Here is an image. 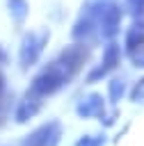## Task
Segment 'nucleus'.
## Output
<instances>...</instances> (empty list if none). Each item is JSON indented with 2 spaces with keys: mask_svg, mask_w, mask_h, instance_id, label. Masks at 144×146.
Listing matches in <instances>:
<instances>
[{
  "mask_svg": "<svg viewBox=\"0 0 144 146\" xmlns=\"http://www.w3.org/2000/svg\"><path fill=\"white\" fill-rule=\"evenodd\" d=\"M133 55V64L135 66H144V48L142 50H135V52H130Z\"/></svg>",
  "mask_w": 144,
  "mask_h": 146,
  "instance_id": "obj_16",
  "label": "nucleus"
},
{
  "mask_svg": "<svg viewBox=\"0 0 144 146\" xmlns=\"http://www.w3.org/2000/svg\"><path fill=\"white\" fill-rule=\"evenodd\" d=\"M85 57H87V50H85V48H80V46H69V48L62 50V55L57 57V62H59V64L73 75V73L82 66Z\"/></svg>",
  "mask_w": 144,
  "mask_h": 146,
  "instance_id": "obj_4",
  "label": "nucleus"
},
{
  "mask_svg": "<svg viewBox=\"0 0 144 146\" xmlns=\"http://www.w3.org/2000/svg\"><path fill=\"white\" fill-rule=\"evenodd\" d=\"M94 23H98L89 11H85L82 9V14H80V18L75 21V25L71 27V36L73 39H85V36H89L91 32H94Z\"/></svg>",
  "mask_w": 144,
  "mask_h": 146,
  "instance_id": "obj_6",
  "label": "nucleus"
},
{
  "mask_svg": "<svg viewBox=\"0 0 144 146\" xmlns=\"http://www.w3.org/2000/svg\"><path fill=\"white\" fill-rule=\"evenodd\" d=\"M144 98V78L133 87V91H130V100H142Z\"/></svg>",
  "mask_w": 144,
  "mask_h": 146,
  "instance_id": "obj_14",
  "label": "nucleus"
},
{
  "mask_svg": "<svg viewBox=\"0 0 144 146\" xmlns=\"http://www.w3.org/2000/svg\"><path fill=\"white\" fill-rule=\"evenodd\" d=\"M53 128H55V123H48V125H43L41 130L32 132V135L25 139V144H23V146H46L48 135H50V130H53Z\"/></svg>",
  "mask_w": 144,
  "mask_h": 146,
  "instance_id": "obj_10",
  "label": "nucleus"
},
{
  "mask_svg": "<svg viewBox=\"0 0 144 146\" xmlns=\"http://www.w3.org/2000/svg\"><path fill=\"white\" fill-rule=\"evenodd\" d=\"M98 23H101V34H103L105 39H112V36L119 32L121 9L117 7V2H114V0H110V2H107V7L103 9V14H101Z\"/></svg>",
  "mask_w": 144,
  "mask_h": 146,
  "instance_id": "obj_3",
  "label": "nucleus"
},
{
  "mask_svg": "<svg viewBox=\"0 0 144 146\" xmlns=\"http://www.w3.org/2000/svg\"><path fill=\"white\" fill-rule=\"evenodd\" d=\"M103 144V137H82L80 141H78V146H101Z\"/></svg>",
  "mask_w": 144,
  "mask_h": 146,
  "instance_id": "obj_15",
  "label": "nucleus"
},
{
  "mask_svg": "<svg viewBox=\"0 0 144 146\" xmlns=\"http://www.w3.org/2000/svg\"><path fill=\"white\" fill-rule=\"evenodd\" d=\"M7 9H9V14H11L14 21H25L27 18V11H30L27 0H9L7 2Z\"/></svg>",
  "mask_w": 144,
  "mask_h": 146,
  "instance_id": "obj_11",
  "label": "nucleus"
},
{
  "mask_svg": "<svg viewBox=\"0 0 144 146\" xmlns=\"http://www.w3.org/2000/svg\"><path fill=\"white\" fill-rule=\"evenodd\" d=\"M126 7L130 11V16H142L144 14V0H126Z\"/></svg>",
  "mask_w": 144,
  "mask_h": 146,
  "instance_id": "obj_13",
  "label": "nucleus"
},
{
  "mask_svg": "<svg viewBox=\"0 0 144 146\" xmlns=\"http://www.w3.org/2000/svg\"><path fill=\"white\" fill-rule=\"evenodd\" d=\"M41 36H43V39H39L34 32H27L25 39L21 41V66H23V68H30V66L39 59V55H41V50H43V43H46V36H48V30H43Z\"/></svg>",
  "mask_w": 144,
  "mask_h": 146,
  "instance_id": "obj_2",
  "label": "nucleus"
},
{
  "mask_svg": "<svg viewBox=\"0 0 144 146\" xmlns=\"http://www.w3.org/2000/svg\"><path fill=\"white\" fill-rule=\"evenodd\" d=\"M142 46H144V27H142V23H135L128 30V34H126V50L128 52H135Z\"/></svg>",
  "mask_w": 144,
  "mask_h": 146,
  "instance_id": "obj_9",
  "label": "nucleus"
},
{
  "mask_svg": "<svg viewBox=\"0 0 144 146\" xmlns=\"http://www.w3.org/2000/svg\"><path fill=\"white\" fill-rule=\"evenodd\" d=\"M2 89H5V80H2V75H0V94H2Z\"/></svg>",
  "mask_w": 144,
  "mask_h": 146,
  "instance_id": "obj_17",
  "label": "nucleus"
},
{
  "mask_svg": "<svg viewBox=\"0 0 144 146\" xmlns=\"http://www.w3.org/2000/svg\"><path fill=\"white\" fill-rule=\"evenodd\" d=\"M69 78H71V73L55 59V62H50V64L41 71V75H37V78L32 80L27 94L34 96V98H39V96H50L53 91H57L59 87H64V84L69 82Z\"/></svg>",
  "mask_w": 144,
  "mask_h": 146,
  "instance_id": "obj_1",
  "label": "nucleus"
},
{
  "mask_svg": "<svg viewBox=\"0 0 144 146\" xmlns=\"http://www.w3.org/2000/svg\"><path fill=\"white\" fill-rule=\"evenodd\" d=\"M123 89H126V84H123L121 80H112V82H110V98H112V103H117V100L123 96Z\"/></svg>",
  "mask_w": 144,
  "mask_h": 146,
  "instance_id": "obj_12",
  "label": "nucleus"
},
{
  "mask_svg": "<svg viewBox=\"0 0 144 146\" xmlns=\"http://www.w3.org/2000/svg\"><path fill=\"white\" fill-rule=\"evenodd\" d=\"M78 112H80V116H101V114H103V98H101L98 94L89 96L87 100L80 103Z\"/></svg>",
  "mask_w": 144,
  "mask_h": 146,
  "instance_id": "obj_8",
  "label": "nucleus"
},
{
  "mask_svg": "<svg viewBox=\"0 0 144 146\" xmlns=\"http://www.w3.org/2000/svg\"><path fill=\"white\" fill-rule=\"evenodd\" d=\"M0 59H5V52H2V50H0Z\"/></svg>",
  "mask_w": 144,
  "mask_h": 146,
  "instance_id": "obj_18",
  "label": "nucleus"
},
{
  "mask_svg": "<svg viewBox=\"0 0 144 146\" xmlns=\"http://www.w3.org/2000/svg\"><path fill=\"white\" fill-rule=\"evenodd\" d=\"M39 107H41V103H39V98H34V96H25L23 100H21V105H18V112H16V121H27V119H32L37 112H39Z\"/></svg>",
  "mask_w": 144,
  "mask_h": 146,
  "instance_id": "obj_7",
  "label": "nucleus"
},
{
  "mask_svg": "<svg viewBox=\"0 0 144 146\" xmlns=\"http://www.w3.org/2000/svg\"><path fill=\"white\" fill-rule=\"evenodd\" d=\"M117 64H119V46L112 41V43L105 48V55H103V64H101L98 68H94V71L89 73V78H87V80H89V82H94V80H101V78H103L107 71H112Z\"/></svg>",
  "mask_w": 144,
  "mask_h": 146,
  "instance_id": "obj_5",
  "label": "nucleus"
}]
</instances>
